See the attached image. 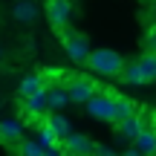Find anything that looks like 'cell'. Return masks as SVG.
Segmentation results:
<instances>
[{
	"label": "cell",
	"instance_id": "cell-1",
	"mask_svg": "<svg viewBox=\"0 0 156 156\" xmlns=\"http://www.w3.org/2000/svg\"><path fill=\"white\" fill-rule=\"evenodd\" d=\"M87 64H90V69H93L95 75L119 78V73H122V67H124V58L119 55V52H113V49H93L87 55Z\"/></svg>",
	"mask_w": 156,
	"mask_h": 156
},
{
	"label": "cell",
	"instance_id": "cell-2",
	"mask_svg": "<svg viewBox=\"0 0 156 156\" xmlns=\"http://www.w3.org/2000/svg\"><path fill=\"white\" fill-rule=\"evenodd\" d=\"M58 32H61V41H64V49H67V55L73 58L75 64H87L90 41L84 38L81 32H73V29H58Z\"/></svg>",
	"mask_w": 156,
	"mask_h": 156
},
{
	"label": "cell",
	"instance_id": "cell-3",
	"mask_svg": "<svg viewBox=\"0 0 156 156\" xmlns=\"http://www.w3.org/2000/svg\"><path fill=\"white\" fill-rule=\"evenodd\" d=\"M46 17L55 29L69 26V17H73V0H49L46 3Z\"/></svg>",
	"mask_w": 156,
	"mask_h": 156
},
{
	"label": "cell",
	"instance_id": "cell-4",
	"mask_svg": "<svg viewBox=\"0 0 156 156\" xmlns=\"http://www.w3.org/2000/svg\"><path fill=\"white\" fill-rule=\"evenodd\" d=\"M61 153H73V156H87L93 153V142L84 133H69L61 139Z\"/></svg>",
	"mask_w": 156,
	"mask_h": 156
},
{
	"label": "cell",
	"instance_id": "cell-5",
	"mask_svg": "<svg viewBox=\"0 0 156 156\" xmlns=\"http://www.w3.org/2000/svg\"><path fill=\"white\" fill-rule=\"evenodd\" d=\"M127 153L130 156H136V153H156V127H142L139 133H136V139H133V145L127 147Z\"/></svg>",
	"mask_w": 156,
	"mask_h": 156
},
{
	"label": "cell",
	"instance_id": "cell-6",
	"mask_svg": "<svg viewBox=\"0 0 156 156\" xmlns=\"http://www.w3.org/2000/svg\"><path fill=\"white\" fill-rule=\"evenodd\" d=\"M93 93H98V87H95L90 78H73V81L67 84V95H69L73 104H84Z\"/></svg>",
	"mask_w": 156,
	"mask_h": 156
},
{
	"label": "cell",
	"instance_id": "cell-7",
	"mask_svg": "<svg viewBox=\"0 0 156 156\" xmlns=\"http://www.w3.org/2000/svg\"><path fill=\"white\" fill-rule=\"evenodd\" d=\"M87 113L93 119H101V122H110V104H113V98L110 95H98V93H93L87 101Z\"/></svg>",
	"mask_w": 156,
	"mask_h": 156
},
{
	"label": "cell",
	"instance_id": "cell-8",
	"mask_svg": "<svg viewBox=\"0 0 156 156\" xmlns=\"http://www.w3.org/2000/svg\"><path fill=\"white\" fill-rule=\"evenodd\" d=\"M38 3L35 0H15V6H12V17H15L17 23H23V26H29V23L38 20Z\"/></svg>",
	"mask_w": 156,
	"mask_h": 156
},
{
	"label": "cell",
	"instance_id": "cell-9",
	"mask_svg": "<svg viewBox=\"0 0 156 156\" xmlns=\"http://www.w3.org/2000/svg\"><path fill=\"white\" fill-rule=\"evenodd\" d=\"M44 98H46V107H49V110H64V107H67V101H69L67 84H46Z\"/></svg>",
	"mask_w": 156,
	"mask_h": 156
},
{
	"label": "cell",
	"instance_id": "cell-10",
	"mask_svg": "<svg viewBox=\"0 0 156 156\" xmlns=\"http://www.w3.org/2000/svg\"><path fill=\"white\" fill-rule=\"evenodd\" d=\"M116 127H119V139L133 142V139H136V133L145 127V122H142V116H139V113H130V116H127V119H122Z\"/></svg>",
	"mask_w": 156,
	"mask_h": 156
},
{
	"label": "cell",
	"instance_id": "cell-11",
	"mask_svg": "<svg viewBox=\"0 0 156 156\" xmlns=\"http://www.w3.org/2000/svg\"><path fill=\"white\" fill-rule=\"evenodd\" d=\"M130 113H136L133 101L122 98V95H113V104H110V124H119L122 119H127Z\"/></svg>",
	"mask_w": 156,
	"mask_h": 156
},
{
	"label": "cell",
	"instance_id": "cell-12",
	"mask_svg": "<svg viewBox=\"0 0 156 156\" xmlns=\"http://www.w3.org/2000/svg\"><path fill=\"white\" fill-rule=\"evenodd\" d=\"M139 69H142V81L145 84L156 81V49H147L145 55L139 58Z\"/></svg>",
	"mask_w": 156,
	"mask_h": 156
},
{
	"label": "cell",
	"instance_id": "cell-13",
	"mask_svg": "<svg viewBox=\"0 0 156 156\" xmlns=\"http://www.w3.org/2000/svg\"><path fill=\"white\" fill-rule=\"evenodd\" d=\"M0 139L3 142H20L23 139V124L9 119V122H0Z\"/></svg>",
	"mask_w": 156,
	"mask_h": 156
},
{
	"label": "cell",
	"instance_id": "cell-14",
	"mask_svg": "<svg viewBox=\"0 0 156 156\" xmlns=\"http://www.w3.org/2000/svg\"><path fill=\"white\" fill-rule=\"evenodd\" d=\"M41 90H46L44 75H26V78L20 81V98H26V95H35V93H41Z\"/></svg>",
	"mask_w": 156,
	"mask_h": 156
},
{
	"label": "cell",
	"instance_id": "cell-15",
	"mask_svg": "<svg viewBox=\"0 0 156 156\" xmlns=\"http://www.w3.org/2000/svg\"><path fill=\"white\" fill-rule=\"evenodd\" d=\"M119 78H122L124 84H145L142 81V69H139V61H130L122 67V73H119Z\"/></svg>",
	"mask_w": 156,
	"mask_h": 156
},
{
	"label": "cell",
	"instance_id": "cell-16",
	"mask_svg": "<svg viewBox=\"0 0 156 156\" xmlns=\"http://www.w3.org/2000/svg\"><path fill=\"white\" fill-rule=\"evenodd\" d=\"M44 93H46V90H41V93H35V95H26V98H23V101H26L23 107H26V113H29V116H38V113L46 107V98H44Z\"/></svg>",
	"mask_w": 156,
	"mask_h": 156
},
{
	"label": "cell",
	"instance_id": "cell-17",
	"mask_svg": "<svg viewBox=\"0 0 156 156\" xmlns=\"http://www.w3.org/2000/svg\"><path fill=\"white\" fill-rule=\"evenodd\" d=\"M49 124H52V130L58 133V139H64V136L73 133V124H69L64 116H58V113H52V116H49Z\"/></svg>",
	"mask_w": 156,
	"mask_h": 156
},
{
	"label": "cell",
	"instance_id": "cell-18",
	"mask_svg": "<svg viewBox=\"0 0 156 156\" xmlns=\"http://www.w3.org/2000/svg\"><path fill=\"white\" fill-rule=\"evenodd\" d=\"M17 153H26V156H44V145L41 142H17V147H15Z\"/></svg>",
	"mask_w": 156,
	"mask_h": 156
},
{
	"label": "cell",
	"instance_id": "cell-19",
	"mask_svg": "<svg viewBox=\"0 0 156 156\" xmlns=\"http://www.w3.org/2000/svg\"><path fill=\"white\" fill-rule=\"evenodd\" d=\"M93 153H101V156H110V153H113V147H110V145H93Z\"/></svg>",
	"mask_w": 156,
	"mask_h": 156
},
{
	"label": "cell",
	"instance_id": "cell-20",
	"mask_svg": "<svg viewBox=\"0 0 156 156\" xmlns=\"http://www.w3.org/2000/svg\"><path fill=\"white\" fill-rule=\"evenodd\" d=\"M147 49H156V32L147 35Z\"/></svg>",
	"mask_w": 156,
	"mask_h": 156
},
{
	"label": "cell",
	"instance_id": "cell-21",
	"mask_svg": "<svg viewBox=\"0 0 156 156\" xmlns=\"http://www.w3.org/2000/svg\"><path fill=\"white\" fill-rule=\"evenodd\" d=\"M3 55H6V52H3V46H0V61H3Z\"/></svg>",
	"mask_w": 156,
	"mask_h": 156
},
{
	"label": "cell",
	"instance_id": "cell-22",
	"mask_svg": "<svg viewBox=\"0 0 156 156\" xmlns=\"http://www.w3.org/2000/svg\"><path fill=\"white\" fill-rule=\"evenodd\" d=\"M0 107H3V98H0Z\"/></svg>",
	"mask_w": 156,
	"mask_h": 156
}]
</instances>
